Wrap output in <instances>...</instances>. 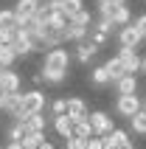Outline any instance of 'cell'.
<instances>
[{
	"instance_id": "4",
	"label": "cell",
	"mask_w": 146,
	"mask_h": 149,
	"mask_svg": "<svg viewBox=\"0 0 146 149\" xmlns=\"http://www.w3.org/2000/svg\"><path fill=\"white\" fill-rule=\"evenodd\" d=\"M45 110V93L40 87L23 93V113H42Z\"/></svg>"
},
{
	"instance_id": "34",
	"label": "cell",
	"mask_w": 146,
	"mask_h": 149,
	"mask_svg": "<svg viewBox=\"0 0 146 149\" xmlns=\"http://www.w3.org/2000/svg\"><path fill=\"white\" fill-rule=\"evenodd\" d=\"M31 82H34V84H37V87H40V84H42V82H45V76H42V70H40V73H34V76H31Z\"/></svg>"
},
{
	"instance_id": "30",
	"label": "cell",
	"mask_w": 146,
	"mask_h": 149,
	"mask_svg": "<svg viewBox=\"0 0 146 149\" xmlns=\"http://www.w3.org/2000/svg\"><path fill=\"white\" fill-rule=\"evenodd\" d=\"M51 113H54V116H65V113H67V99L51 101Z\"/></svg>"
},
{
	"instance_id": "39",
	"label": "cell",
	"mask_w": 146,
	"mask_h": 149,
	"mask_svg": "<svg viewBox=\"0 0 146 149\" xmlns=\"http://www.w3.org/2000/svg\"><path fill=\"white\" fill-rule=\"evenodd\" d=\"M143 73H146V56H143Z\"/></svg>"
},
{
	"instance_id": "19",
	"label": "cell",
	"mask_w": 146,
	"mask_h": 149,
	"mask_svg": "<svg viewBox=\"0 0 146 149\" xmlns=\"http://www.w3.org/2000/svg\"><path fill=\"white\" fill-rule=\"evenodd\" d=\"M129 130H132L135 135H143V138H146V107L129 118Z\"/></svg>"
},
{
	"instance_id": "17",
	"label": "cell",
	"mask_w": 146,
	"mask_h": 149,
	"mask_svg": "<svg viewBox=\"0 0 146 149\" xmlns=\"http://www.w3.org/2000/svg\"><path fill=\"white\" fill-rule=\"evenodd\" d=\"M23 127H25V132H40V130H45V116L42 113H28Z\"/></svg>"
},
{
	"instance_id": "21",
	"label": "cell",
	"mask_w": 146,
	"mask_h": 149,
	"mask_svg": "<svg viewBox=\"0 0 146 149\" xmlns=\"http://www.w3.org/2000/svg\"><path fill=\"white\" fill-rule=\"evenodd\" d=\"M110 138H113V146H115V149L132 146V143H129V132H127V130H118V127H115L113 132H110Z\"/></svg>"
},
{
	"instance_id": "26",
	"label": "cell",
	"mask_w": 146,
	"mask_h": 149,
	"mask_svg": "<svg viewBox=\"0 0 146 149\" xmlns=\"http://www.w3.org/2000/svg\"><path fill=\"white\" fill-rule=\"evenodd\" d=\"M93 20H96V17L90 14L87 8H81L79 14H73V20H70V23H76V25H87V28H93Z\"/></svg>"
},
{
	"instance_id": "13",
	"label": "cell",
	"mask_w": 146,
	"mask_h": 149,
	"mask_svg": "<svg viewBox=\"0 0 146 149\" xmlns=\"http://www.w3.org/2000/svg\"><path fill=\"white\" fill-rule=\"evenodd\" d=\"M115 93H118V96L138 93V76H135V73H127L124 79H118V82H115Z\"/></svg>"
},
{
	"instance_id": "27",
	"label": "cell",
	"mask_w": 146,
	"mask_h": 149,
	"mask_svg": "<svg viewBox=\"0 0 146 149\" xmlns=\"http://www.w3.org/2000/svg\"><path fill=\"white\" fill-rule=\"evenodd\" d=\"M8 141H23V135H25V127H23V121H14V124L8 127Z\"/></svg>"
},
{
	"instance_id": "10",
	"label": "cell",
	"mask_w": 146,
	"mask_h": 149,
	"mask_svg": "<svg viewBox=\"0 0 146 149\" xmlns=\"http://www.w3.org/2000/svg\"><path fill=\"white\" fill-rule=\"evenodd\" d=\"M67 116H70L73 124L90 118V110H87V104H84V99H67Z\"/></svg>"
},
{
	"instance_id": "1",
	"label": "cell",
	"mask_w": 146,
	"mask_h": 149,
	"mask_svg": "<svg viewBox=\"0 0 146 149\" xmlns=\"http://www.w3.org/2000/svg\"><path fill=\"white\" fill-rule=\"evenodd\" d=\"M42 76H45V82L48 84H62L67 79V70H70V54L65 48H51L45 51V56H42Z\"/></svg>"
},
{
	"instance_id": "7",
	"label": "cell",
	"mask_w": 146,
	"mask_h": 149,
	"mask_svg": "<svg viewBox=\"0 0 146 149\" xmlns=\"http://www.w3.org/2000/svg\"><path fill=\"white\" fill-rule=\"evenodd\" d=\"M98 48H101V45H96L93 40H81V42H76V59H79L81 65H90V62L96 59Z\"/></svg>"
},
{
	"instance_id": "25",
	"label": "cell",
	"mask_w": 146,
	"mask_h": 149,
	"mask_svg": "<svg viewBox=\"0 0 146 149\" xmlns=\"http://www.w3.org/2000/svg\"><path fill=\"white\" fill-rule=\"evenodd\" d=\"M113 20H107V17H101V14H98L96 17V20H93V31H101V34H110V31H113Z\"/></svg>"
},
{
	"instance_id": "8",
	"label": "cell",
	"mask_w": 146,
	"mask_h": 149,
	"mask_svg": "<svg viewBox=\"0 0 146 149\" xmlns=\"http://www.w3.org/2000/svg\"><path fill=\"white\" fill-rule=\"evenodd\" d=\"M0 87L6 93H20V87H23V76L17 73V70H11V68H6L3 73H0Z\"/></svg>"
},
{
	"instance_id": "20",
	"label": "cell",
	"mask_w": 146,
	"mask_h": 149,
	"mask_svg": "<svg viewBox=\"0 0 146 149\" xmlns=\"http://www.w3.org/2000/svg\"><path fill=\"white\" fill-rule=\"evenodd\" d=\"M14 62H17V51H14V45L0 42V65H3V68H11Z\"/></svg>"
},
{
	"instance_id": "31",
	"label": "cell",
	"mask_w": 146,
	"mask_h": 149,
	"mask_svg": "<svg viewBox=\"0 0 146 149\" xmlns=\"http://www.w3.org/2000/svg\"><path fill=\"white\" fill-rule=\"evenodd\" d=\"M87 149H107L104 135H93V138H87Z\"/></svg>"
},
{
	"instance_id": "36",
	"label": "cell",
	"mask_w": 146,
	"mask_h": 149,
	"mask_svg": "<svg viewBox=\"0 0 146 149\" xmlns=\"http://www.w3.org/2000/svg\"><path fill=\"white\" fill-rule=\"evenodd\" d=\"M6 101H8V93H6V90H3V87H0V110L6 107Z\"/></svg>"
},
{
	"instance_id": "37",
	"label": "cell",
	"mask_w": 146,
	"mask_h": 149,
	"mask_svg": "<svg viewBox=\"0 0 146 149\" xmlns=\"http://www.w3.org/2000/svg\"><path fill=\"white\" fill-rule=\"evenodd\" d=\"M40 149H54V143H51V141H42V143H40Z\"/></svg>"
},
{
	"instance_id": "11",
	"label": "cell",
	"mask_w": 146,
	"mask_h": 149,
	"mask_svg": "<svg viewBox=\"0 0 146 149\" xmlns=\"http://www.w3.org/2000/svg\"><path fill=\"white\" fill-rule=\"evenodd\" d=\"M14 51H17V56H28V54H34V51H37L34 37L28 31H20V34H17V40H14Z\"/></svg>"
},
{
	"instance_id": "2",
	"label": "cell",
	"mask_w": 146,
	"mask_h": 149,
	"mask_svg": "<svg viewBox=\"0 0 146 149\" xmlns=\"http://www.w3.org/2000/svg\"><path fill=\"white\" fill-rule=\"evenodd\" d=\"M113 110L118 113V116H124V118H132L135 113H140V110H143V101H140V96H138V93L115 96V104H113Z\"/></svg>"
},
{
	"instance_id": "33",
	"label": "cell",
	"mask_w": 146,
	"mask_h": 149,
	"mask_svg": "<svg viewBox=\"0 0 146 149\" xmlns=\"http://www.w3.org/2000/svg\"><path fill=\"white\" fill-rule=\"evenodd\" d=\"M135 25H138V31H140V34L146 37V11H143L140 17H135Z\"/></svg>"
},
{
	"instance_id": "40",
	"label": "cell",
	"mask_w": 146,
	"mask_h": 149,
	"mask_svg": "<svg viewBox=\"0 0 146 149\" xmlns=\"http://www.w3.org/2000/svg\"><path fill=\"white\" fill-rule=\"evenodd\" d=\"M3 70H6V68H3V65H0V73H3Z\"/></svg>"
},
{
	"instance_id": "35",
	"label": "cell",
	"mask_w": 146,
	"mask_h": 149,
	"mask_svg": "<svg viewBox=\"0 0 146 149\" xmlns=\"http://www.w3.org/2000/svg\"><path fill=\"white\" fill-rule=\"evenodd\" d=\"M6 149H25V146H23V141H8Z\"/></svg>"
},
{
	"instance_id": "3",
	"label": "cell",
	"mask_w": 146,
	"mask_h": 149,
	"mask_svg": "<svg viewBox=\"0 0 146 149\" xmlns=\"http://www.w3.org/2000/svg\"><path fill=\"white\" fill-rule=\"evenodd\" d=\"M143 40H146V37L138 31V25H135V23L118 28V42H121L124 48H140V42H143Z\"/></svg>"
},
{
	"instance_id": "16",
	"label": "cell",
	"mask_w": 146,
	"mask_h": 149,
	"mask_svg": "<svg viewBox=\"0 0 146 149\" xmlns=\"http://www.w3.org/2000/svg\"><path fill=\"white\" fill-rule=\"evenodd\" d=\"M104 65H107V70H110V79H113V84L118 82V79H124V76H127V68H124V62H121V56H118V54H115L113 59H107Z\"/></svg>"
},
{
	"instance_id": "41",
	"label": "cell",
	"mask_w": 146,
	"mask_h": 149,
	"mask_svg": "<svg viewBox=\"0 0 146 149\" xmlns=\"http://www.w3.org/2000/svg\"><path fill=\"white\" fill-rule=\"evenodd\" d=\"M127 149H135V146H127Z\"/></svg>"
},
{
	"instance_id": "6",
	"label": "cell",
	"mask_w": 146,
	"mask_h": 149,
	"mask_svg": "<svg viewBox=\"0 0 146 149\" xmlns=\"http://www.w3.org/2000/svg\"><path fill=\"white\" fill-rule=\"evenodd\" d=\"M118 56H121L124 68H127V73H138V70H143V59L138 56V48H124V45H121Z\"/></svg>"
},
{
	"instance_id": "9",
	"label": "cell",
	"mask_w": 146,
	"mask_h": 149,
	"mask_svg": "<svg viewBox=\"0 0 146 149\" xmlns=\"http://www.w3.org/2000/svg\"><path fill=\"white\" fill-rule=\"evenodd\" d=\"M40 3H42V0H14V6H11V8H14L17 17L25 23V20H31V17L40 11Z\"/></svg>"
},
{
	"instance_id": "24",
	"label": "cell",
	"mask_w": 146,
	"mask_h": 149,
	"mask_svg": "<svg viewBox=\"0 0 146 149\" xmlns=\"http://www.w3.org/2000/svg\"><path fill=\"white\" fill-rule=\"evenodd\" d=\"M73 135H79V138H93L96 130H93V124H90V118H84V121H79V124H73Z\"/></svg>"
},
{
	"instance_id": "15",
	"label": "cell",
	"mask_w": 146,
	"mask_h": 149,
	"mask_svg": "<svg viewBox=\"0 0 146 149\" xmlns=\"http://www.w3.org/2000/svg\"><path fill=\"white\" fill-rule=\"evenodd\" d=\"M0 28H20L23 31V20L17 17L14 8H0Z\"/></svg>"
},
{
	"instance_id": "29",
	"label": "cell",
	"mask_w": 146,
	"mask_h": 149,
	"mask_svg": "<svg viewBox=\"0 0 146 149\" xmlns=\"http://www.w3.org/2000/svg\"><path fill=\"white\" fill-rule=\"evenodd\" d=\"M65 149H87V138H79V135H70L65 143Z\"/></svg>"
},
{
	"instance_id": "18",
	"label": "cell",
	"mask_w": 146,
	"mask_h": 149,
	"mask_svg": "<svg viewBox=\"0 0 146 149\" xmlns=\"http://www.w3.org/2000/svg\"><path fill=\"white\" fill-rule=\"evenodd\" d=\"M113 23L118 25V28L132 23V11H129V6H127V3H118V6H115V11H113Z\"/></svg>"
},
{
	"instance_id": "23",
	"label": "cell",
	"mask_w": 146,
	"mask_h": 149,
	"mask_svg": "<svg viewBox=\"0 0 146 149\" xmlns=\"http://www.w3.org/2000/svg\"><path fill=\"white\" fill-rule=\"evenodd\" d=\"M87 31H90L87 25H76V23H70V25H67V40H70V42H81L84 37H87Z\"/></svg>"
},
{
	"instance_id": "38",
	"label": "cell",
	"mask_w": 146,
	"mask_h": 149,
	"mask_svg": "<svg viewBox=\"0 0 146 149\" xmlns=\"http://www.w3.org/2000/svg\"><path fill=\"white\" fill-rule=\"evenodd\" d=\"M96 3H107V0H96ZM113 3H127V0H113Z\"/></svg>"
},
{
	"instance_id": "14",
	"label": "cell",
	"mask_w": 146,
	"mask_h": 149,
	"mask_svg": "<svg viewBox=\"0 0 146 149\" xmlns=\"http://www.w3.org/2000/svg\"><path fill=\"white\" fill-rule=\"evenodd\" d=\"M90 82L96 84V87H107V84H113L107 65H96V68H90Z\"/></svg>"
},
{
	"instance_id": "5",
	"label": "cell",
	"mask_w": 146,
	"mask_h": 149,
	"mask_svg": "<svg viewBox=\"0 0 146 149\" xmlns=\"http://www.w3.org/2000/svg\"><path fill=\"white\" fill-rule=\"evenodd\" d=\"M90 124L96 130V135H110L115 130V121L113 116H107L104 110H96V113H90Z\"/></svg>"
},
{
	"instance_id": "12",
	"label": "cell",
	"mask_w": 146,
	"mask_h": 149,
	"mask_svg": "<svg viewBox=\"0 0 146 149\" xmlns=\"http://www.w3.org/2000/svg\"><path fill=\"white\" fill-rule=\"evenodd\" d=\"M54 130H56L59 138H65V141H67V138L73 135V121H70V116H67V113H65V116H54Z\"/></svg>"
},
{
	"instance_id": "28",
	"label": "cell",
	"mask_w": 146,
	"mask_h": 149,
	"mask_svg": "<svg viewBox=\"0 0 146 149\" xmlns=\"http://www.w3.org/2000/svg\"><path fill=\"white\" fill-rule=\"evenodd\" d=\"M17 34H20V28H0V42H6V45H14Z\"/></svg>"
},
{
	"instance_id": "32",
	"label": "cell",
	"mask_w": 146,
	"mask_h": 149,
	"mask_svg": "<svg viewBox=\"0 0 146 149\" xmlns=\"http://www.w3.org/2000/svg\"><path fill=\"white\" fill-rule=\"evenodd\" d=\"M107 37H110V34H101V31H93V34H90V40L96 42V45H104V42H107Z\"/></svg>"
},
{
	"instance_id": "22",
	"label": "cell",
	"mask_w": 146,
	"mask_h": 149,
	"mask_svg": "<svg viewBox=\"0 0 146 149\" xmlns=\"http://www.w3.org/2000/svg\"><path fill=\"white\" fill-rule=\"evenodd\" d=\"M42 141H45V130H40V132H25L23 135V146L25 149H40Z\"/></svg>"
}]
</instances>
